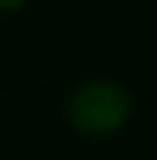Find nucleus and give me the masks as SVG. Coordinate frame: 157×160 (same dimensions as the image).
Segmentation results:
<instances>
[{"instance_id": "f257e3e1", "label": "nucleus", "mask_w": 157, "mask_h": 160, "mask_svg": "<svg viewBox=\"0 0 157 160\" xmlns=\"http://www.w3.org/2000/svg\"><path fill=\"white\" fill-rule=\"evenodd\" d=\"M65 120L83 139H111L133 120V96L117 80H83L65 102Z\"/></svg>"}, {"instance_id": "f03ea898", "label": "nucleus", "mask_w": 157, "mask_h": 160, "mask_svg": "<svg viewBox=\"0 0 157 160\" xmlns=\"http://www.w3.org/2000/svg\"><path fill=\"white\" fill-rule=\"evenodd\" d=\"M28 6V0H0V12H6V16H13V12H22Z\"/></svg>"}]
</instances>
